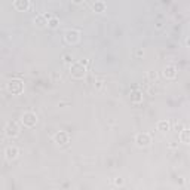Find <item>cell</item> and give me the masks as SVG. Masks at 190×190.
<instances>
[{"label": "cell", "mask_w": 190, "mask_h": 190, "mask_svg": "<svg viewBox=\"0 0 190 190\" xmlns=\"http://www.w3.org/2000/svg\"><path fill=\"white\" fill-rule=\"evenodd\" d=\"M7 91L13 95H19L24 92V82L21 79H12L7 83Z\"/></svg>", "instance_id": "1"}, {"label": "cell", "mask_w": 190, "mask_h": 190, "mask_svg": "<svg viewBox=\"0 0 190 190\" xmlns=\"http://www.w3.org/2000/svg\"><path fill=\"white\" fill-rule=\"evenodd\" d=\"M70 75L75 79H83L86 75V67L80 63H72L70 64Z\"/></svg>", "instance_id": "2"}, {"label": "cell", "mask_w": 190, "mask_h": 190, "mask_svg": "<svg viewBox=\"0 0 190 190\" xmlns=\"http://www.w3.org/2000/svg\"><path fill=\"white\" fill-rule=\"evenodd\" d=\"M21 122H22V125H24L25 128H33V126H36V123H37V114L33 113V112H25V113L22 114Z\"/></svg>", "instance_id": "3"}, {"label": "cell", "mask_w": 190, "mask_h": 190, "mask_svg": "<svg viewBox=\"0 0 190 190\" xmlns=\"http://www.w3.org/2000/svg\"><path fill=\"white\" fill-rule=\"evenodd\" d=\"M150 143H152L150 134H147V132L137 134V137H135V144H137L138 147H147V146H150Z\"/></svg>", "instance_id": "4"}, {"label": "cell", "mask_w": 190, "mask_h": 190, "mask_svg": "<svg viewBox=\"0 0 190 190\" xmlns=\"http://www.w3.org/2000/svg\"><path fill=\"white\" fill-rule=\"evenodd\" d=\"M4 134H6L9 138L18 137V134H19L18 123H16V122H7V125H6V128H4Z\"/></svg>", "instance_id": "5"}, {"label": "cell", "mask_w": 190, "mask_h": 190, "mask_svg": "<svg viewBox=\"0 0 190 190\" xmlns=\"http://www.w3.org/2000/svg\"><path fill=\"white\" fill-rule=\"evenodd\" d=\"M54 141H55L57 144H60V146H64V144H67V143L70 141V135H69V132H66V131H58V132L54 135Z\"/></svg>", "instance_id": "6"}, {"label": "cell", "mask_w": 190, "mask_h": 190, "mask_svg": "<svg viewBox=\"0 0 190 190\" xmlns=\"http://www.w3.org/2000/svg\"><path fill=\"white\" fill-rule=\"evenodd\" d=\"M64 37H66V42L69 45H76L77 42L80 40V33L77 30H67Z\"/></svg>", "instance_id": "7"}, {"label": "cell", "mask_w": 190, "mask_h": 190, "mask_svg": "<svg viewBox=\"0 0 190 190\" xmlns=\"http://www.w3.org/2000/svg\"><path fill=\"white\" fill-rule=\"evenodd\" d=\"M18 154H19V149L15 147V146H9V147L4 149V157H6L7 160H13V159H16Z\"/></svg>", "instance_id": "8"}, {"label": "cell", "mask_w": 190, "mask_h": 190, "mask_svg": "<svg viewBox=\"0 0 190 190\" xmlns=\"http://www.w3.org/2000/svg\"><path fill=\"white\" fill-rule=\"evenodd\" d=\"M13 7L19 12H25L30 9V0H15L13 1Z\"/></svg>", "instance_id": "9"}, {"label": "cell", "mask_w": 190, "mask_h": 190, "mask_svg": "<svg viewBox=\"0 0 190 190\" xmlns=\"http://www.w3.org/2000/svg\"><path fill=\"white\" fill-rule=\"evenodd\" d=\"M51 18H52L51 13H42V15H39V16L34 18V24H36L37 27H45Z\"/></svg>", "instance_id": "10"}, {"label": "cell", "mask_w": 190, "mask_h": 190, "mask_svg": "<svg viewBox=\"0 0 190 190\" xmlns=\"http://www.w3.org/2000/svg\"><path fill=\"white\" fill-rule=\"evenodd\" d=\"M175 76H177V67H174V66H166V67L163 69V77H166V79H174Z\"/></svg>", "instance_id": "11"}, {"label": "cell", "mask_w": 190, "mask_h": 190, "mask_svg": "<svg viewBox=\"0 0 190 190\" xmlns=\"http://www.w3.org/2000/svg\"><path fill=\"white\" fill-rule=\"evenodd\" d=\"M131 101L132 103H141L143 101V92L138 91V89L131 91Z\"/></svg>", "instance_id": "12"}, {"label": "cell", "mask_w": 190, "mask_h": 190, "mask_svg": "<svg viewBox=\"0 0 190 190\" xmlns=\"http://www.w3.org/2000/svg\"><path fill=\"white\" fill-rule=\"evenodd\" d=\"M169 128H171V125H169L168 120H159V122H157V131H160V132H168Z\"/></svg>", "instance_id": "13"}, {"label": "cell", "mask_w": 190, "mask_h": 190, "mask_svg": "<svg viewBox=\"0 0 190 190\" xmlns=\"http://www.w3.org/2000/svg\"><path fill=\"white\" fill-rule=\"evenodd\" d=\"M189 128L187 126H184L183 128V131L180 132V140H181V143H184V144H189Z\"/></svg>", "instance_id": "14"}, {"label": "cell", "mask_w": 190, "mask_h": 190, "mask_svg": "<svg viewBox=\"0 0 190 190\" xmlns=\"http://www.w3.org/2000/svg\"><path fill=\"white\" fill-rule=\"evenodd\" d=\"M92 9H94V12L101 13V12L106 10V3H104V1H95L94 6H92Z\"/></svg>", "instance_id": "15"}, {"label": "cell", "mask_w": 190, "mask_h": 190, "mask_svg": "<svg viewBox=\"0 0 190 190\" xmlns=\"http://www.w3.org/2000/svg\"><path fill=\"white\" fill-rule=\"evenodd\" d=\"M58 25H60V19L55 18V16H52V18L48 21V27H49V28H57Z\"/></svg>", "instance_id": "16"}, {"label": "cell", "mask_w": 190, "mask_h": 190, "mask_svg": "<svg viewBox=\"0 0 190 190\" xmlns=\"http://www.w3.org/2000/svg\"><path fill=\"white\" fill-rule=\"evenodd\" d=\"M64 63H66V64H72V63H75V61H73V55L66 54V55H64Z\"/></svg>", "instance_id": "17"}, {"label": "cell", "mask_w": 190, "mask_h": 190, "mask_svg": "<svg viewBox=\"0 0 190 190\" xmlns=\"http://www.w3.org/2000/svg\"><path fill=\"white\" fill-rule=\"evenodd\" d=\"M149 79H150L152 82H156V80H157V73H156L154 70H152V72H149Z\"/></svg>", "instance_id": "18"}, {"label": "cell", "mask_w": 190, "mask_h": 190, "mask_svg": "<svg viewBox=\"0 0 190 190\" xmlns=\"http://www.w3.org/2000/svg\"><path fill=\"white\" fill-rule=\"evenodd\" d=\"M114 184H116V186H119V187H122V186L125 184V181H123V178H122V177H117V178H114Z\"/></svg>", "instance_id": "19"}, {"label": "cell", "mask_w": 190, "mask_h": 190, "mask_svg": "<svg viewBox=\"0 0 190 190\" xmlns=\"http://www.w3.org/2000/svg\"><path fill=\"white\" fill-rule=\"evenodd\" d=\"M101 86H103V82H101V80H97V82H95V88H97V89H100Z\"/></svg>", "instance_id": "20"}, {"label": "cell", "mask_w": 190, "mask_h": 190, "mask_svg": "<svg viewBox=\"0 0 190 190\" xmlns=\"http://www.w3.org/2000/svg\"><path fill=\"white\" fill-rule=\"evenodd\" d=\"M135 55H137V57H138V58H140V57H143V55H144V52H143V51H141V49H138V51H137V52H135Z\"/></svg>", "instance_id": "21"}, {"label": "cell", "mask_w": 190, "mask_h": 190, "mask_svg": "<svg viewBox=\"0 0 190 190\" xmlns=\"http://www.w3.org/2000/svg\"><path fill=\"white\" fill-rule=\"evenodd\" d=\"M79 63H80L82 66H85V67L88 66V60H82V61H79Z\"/></svg>", "instance_id": "22"}, {"label": "cell", "mask_w": 190, "mask_h": 190, "mask_svg": "<svg viewBox=\"0 0 190 190\" xmlns=\"http://www.w3.org/2000/svg\"><path fill=\"white\" fill-rule=\"evenodd\" d=\"M169 147H171V149H175V147H177V144H175V143H172V144H169Z\"/></svg>", "instance_id": "23"}, {"label": "cell", "mask_w": 190, "mask_h": 190, "mask_svg": "<svg viewBox=\"0 0 190 190\" xmlns=\"http://www.w3.org/2000/svg\"><path fill=\"white\" fill-rule=\"evenodd\" d=\"M73 1H75L76 4H79V3H82V1H85V0H73Z\"/></svg>", "instance_id": "24"}]
</instances>
